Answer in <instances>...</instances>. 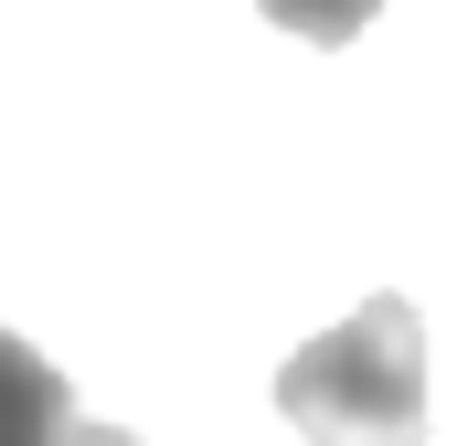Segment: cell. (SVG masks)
I'll return each mask as SVG.
<instances>
[{
  "label": "cell",
  "mask_w": 457,
  "mask_h": 446,
  "mask_svg": "<svg viewBox=\"0 0 457 446\" xmlns=\"http://www.w3.org/2000/svg\"><path fill=\"white\" fill-rule=\"evenodd\" d=\"M277 415L309 446H426V319L415 298H361L341 330L277 361Z\"/></svg>",
  "instance_id": "1"
},
{
  "label": "cell",
  "mask_w": 457,
  "mask_h": 446,
  "mask_svg": "<svg viewBox=\"0 0 457 446\" xmlns=\"http://www.w3.org/2000/svg\"><path fill=\"white\" fill-rule=\"evenodd\" d=\"M75 425H86V415H75V383H64L21 330H0V446H64Z\"/></svg>",
  "instance_id": "2"
},
{
  "label": "cell",
  "mask_w": 457,
  "mask_h": 446,
  "mask_svg": "<svg viewBox=\"0 0 457 446\" xmlns=\"http://www.w3.org/2000/svg\"><path fill=\"white\" fill-rule=\"evenodd\" d=\"M255 11H266L277 32H298V43H320V54H341V43L361 32V21H372V11H383V0H255Z\"/></svg>",
  "instance_id": "3"
},
{
  "label": "cell",
  "mask_w": 457,
  "mask_h": 446,
  "mask_svg": "<svg viewBox=\"0 0 457 446\" xmlns=\"http://www.w3.org/2000/svg\"><path fill=\"white\" fill-rule=\"evenodd\" d=\"M64 446H138V436H128V425H75Z\"/></svg>",
  "instance_id": "4"
}]
</instances>
